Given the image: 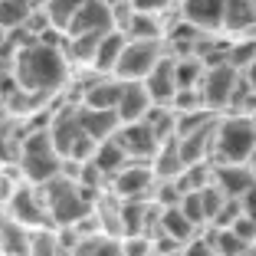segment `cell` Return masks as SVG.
I'll return each mask as SVG.
<instances>
[{"instance_id": "6", "label": "cell", "mask_w": 256, "mask_h": 256, "mask_svg": "<svg viewBox=\"0 0 256 256\" xmlns=\"http://www.w3.org/2000/svg\"><path fill=\"white\" fill-rule=\"evenodd\" d=\"M161 56H164L161 40H128L112 76H118L122 82H142V79H148L151 69L161 62Z\"/></svg>"}, {"instance_id": "40", "label": "cell", "mask_w": 256, "mask_h": 256, "mask_svg": "<svg viewBox=\"0 0 256 256\" xmlns=\"http://www.w3.org/2000/svg\"><path fill=\"white\" fill-rule=\"evenodd\" d=\"M234 230H236V234H240L246 243H253V240H256V220H253V217H246V214H240V217L234 220Z\"/></svg>"}, {"instance_id": "31", "label": "cell", "mask_w": 256, "mask_h": 256, "mask_svg": "<svg viewBox=\"0 0 256 256\" xmlns=\"http://www.w3.org/2000/svg\"><path fill=\"white\" fill-rule=\"evenodd\" d=\"M125 36L128 40H161V23H158V16L132 10L128 26H125Z\"/></svg>"}, {"instance_id": "10", "label": "cell", "mask_w": 256, "mask_h": 256, "mask_svg": "<svg viewBox=\"0 0 256 256\" xmlns=\"http://www.w3.org/2000/svg\"><path fill=\"white\" fill-rule=\"evenodd\" d=\"M115 138H118V144L128 151V158H142V161H151L158 154V148L164 144L158 138V132L144 118L142 122H125V125L115 132Z\"/></svg>"}, {"instance_id": "13", "label": "cell", "mask_w": 256, "mask_h": 256, "mask_svg": "<svg viewBox=\"0 0 256 256\" xmlns=\"http://www.w3.org/2000/svg\"><path fill=\"white\" fill-rule=\"evenodd\" d=\"M214 184H217L226 197H236V200H240L256 184V174H253L250 164H214Z\"/></svg>"}, {"instance_id": "30", "label": "cell", "mask_w": 256, "mask_h": 256, "mask_svg": "<svg viewBox=\"0 0 256 256\" xmlns=\"http://www.w3.org/2000/svg\"><path fill=\"white\" fill-rule=\"evenodd\" d=\"M30 256H66L56 226H40L30 234Z\"/></svg>"}, {"instance_id": "37", "label": "cell", "mask_w": 256, "mask_h": 256, "mask_svg": "<svg viewBox=\"0 0 256 256\" xmlns=\"http://www.w3.org/2000/svg\"><path fill=\"white\" fill-rule=\"evenodd\" d=\"M181 256H217V253H214L210 236H207V234H197V236H190V240L181 246Z\"/></svg>"}, {"instance_id": "9", "label": "cell", "mask_w": 256, "mask_h": 256, "mask_svg": "<svg viewBox=\"0 0 256 256\" xmlns=\"http://www.w3.org/2000/svg\"><path fill=\"white\" fill-rule=\"evenodd\" d=\"M4 210L10 214L14 220H20L23 226H30V230H40V226H53V217H50V210H46L43 204V194H40L36 184H20V188L14 190V197L7 200V207Z\"/></svg>"}, {"instance_id": "22", "label": "cell", "mask_w": 256, "mask_h": 256, "mask_svg": "<svg viewBox=\"0 0 256 256\" xmlns=\"http://www.w3.org/2000/svg\"><path fill=\"white\" fill-rule=\"evenodd\" d=\"M158 230H164V234L174 236L178 243H188L190 236L200 234V226L190 224V217L181 210V207H161V226Z\"/></svg>"}, {"instance_id": "2", "label": "cell", "mask_w": 256, "mask_h": 256, "mask_svg": "<svg viewBox=\"0 0 256 256\" xmlns=\"http://www.w3.org/2000/svg\"><path fill=\"white\" fill-rule=\"evenodd\" d=\"M40 194H43V204L50 217H53V226H76L86 214L96 207L98 194L102 190H89L82 188L79 181H69V178H53L46 184H36Z\"/></svg>"}, {"instance_id": "7", "label": "cell", "mask_w": 256, "mask_h": 256, "mask_svg": "<svg viewBox=\"0 0 256 256\" xmlns=\"http://www.w3.org/2000/svg\"><path fill=\"white\" fill-rule=\"evenodd\" d=\"M108 184H112V194L118 200H151L154 184H158V174H154V168L148 161L132 158Z\"/></svg>"}, {"instance_id": "38", "label": "cell", "mask_w": 256, "mask_h": 256, "mask_svg": "<svg viewBox=\"0 0 256 256\" xmlns=\"http://www.w3.org/2000/svg\"><path fill=\"white\" fill-rule=\"evenodd\" d=\"M240 214H243V204L236 200V197H230V200L220 207V214L210 220V226H234V220L240 217Z\"/></svg>"}, {"instance_id": "17", "label": "cell", "mask_w": 256, "mask_h": 256, "mask_svg": "<svg viewBox=\"0 0 256 256\" xmlns=\"http://www.w3.org/2000/svg\"><path fill=\"white\" fill-rule=\"evenodd\" d=\"M30 226L14 220L7 210H0V253L4 256H23L30 253Z\"/></svg>"}, {"instance_id": "50", "label": "cell", "mask_w": 256, "mask_h": 256, "mask_svg": "<svg viewBox=\"0 0 256 256\" xmlns=\"http://www.w3.org/2000/svg\"><path fill=\"white\" fill-rule=\"evenodd\" d=\"M253 10H256V0H253Z\"/></svg>"}, {"instance_id": "1", "label": "cell", "mask_w": 256, "mask_h": 256, "mask_svg": "<svg viewBox=\"0 0 256 256\" xmlns=\"http://www.w3.org/2000/svg\"><path fill=\"white\" fill-rule=\"evenodd\" d=\"M14 76L23 92L36 98L53 96L69 82V56L66 50L46 43V40H30L14 56Z\"/></svg>"}, {"instance_id": "15", "label": "cell", "mask_w": 256, "mask_h": 256, "mask_svg": "<svg viewBox=\"0 0 256 256\" xmlns=\"http://www.w3.org/2000/svg\"><path fill=\"white\" fill-rule=\"evenodd\" d=\"M148 86L154 106H171L174 92H178V79H174V56H161V62L148 72V79H142Z\"/></svg>"}, {"instance_id": "29", "label": "cell", "mask_w": 256, "mask_h": 256, "mask_svg": "<svg viewBox=\"0 0 256 256\" xmlns=\"http://www.w3.org/2000/svg\"><path fill=\"white\" fill-rule=\"evenodd\" d=\"M204 72H207V62L197 60V56H181V60H174V79H178V89H200Z\"/></svg>"}, {"instance_id": "42", "label": "cell", "mask_w": 256, "mask_h": 256, "mask_svg": "<svg viewBox=\"0 0 256 256\" xmlns=\"http://www.w3.org/2000/svg\"><path fill=\"white\" fill-rule=\"evenodd\" d=\"M243 72H246V82H250V86H253V89H256V60L250 62V66L243 69Z\"/></svg>"}, {"instance_id": "19", "label": "cell", "mask_w": 256, "mask_h": 256, "mask_svg": "<svg viewBox=\"0 0 256 256\" xmlns=\"http://www.w3.org/2000/svg\"><path fill=\"white\" fill-rule=\"evenodd\" d=\"M128 36L122 30H112L106 33V36L98 40V50H96V60H92V69H96L98 76H112L115 72V62H118L122 50H125Z\"/></svg>"}, {"instance_id": "41", "label": "cell", "mask_w": 256, "mask_h": 256, "mask_svg": "<svg viewBox=\"0 0 256 256\" xmlns=\"http://www.w3.org/2000/svg\"><path fill=\"white\" fill-rule=\"evenodd\" d=\"M240 204H243V214H246V217H253V220H256V184H253V188H250L246 194L240 197Z\"/></svg>"}, {"instance_id": "28", "label": "cell", "mask_w": 256, "mask_h": 256, "mask_svg": "<svg viewBox=\"0 0 256 256\" xmlns=\"http://www.w3.org/2000/svg\"><path fill=\"white\" fill-rule=\"evenodd\" d=\"M106 36V33H79V36H66V56L69 62H89L96 60V50H98V40Z\"/></svg>"}, {"instance_id": "18", "label": "cell", "mask_w": 256, "mask_h": 256, "mask_svg": "<svg viewBox=\"0 0 256 256\" xmlns=\"http://www.w3.org/2000/svg\"><path fill=\"white\" fill-rule=\"evenodd\" d=\"M122 89H125V82H122L118 76L115 79H96V82L86 86L82 92V106H92V108H118V98H122Z\"/></svg>"}, {"instance_id": "35", "label": "cell", "mask_w": 256, "mask_h": 256, "mask_svg": "<svg viewBox=\"0 0 256 256\" xmlns=\"http://www.w3.org/2000/svg\"><path fill=\"white\" fill-rule=\"evenodd\" d=\"M122 253L125 256H154L151 236H122Z\"/></svg>"}, {"instance_id": "48", "label": "cell", "mask_w": 256, "mask_h": 256, "mask_svg": "<svg viewBox=\"0 0 256 256\" xmlns=\"http://www.w3.org/2000/svg\"><path fill=\"white\" fill-rule=\"evenodd\" d=\"M164 256H181V250H178V253H164Z\"/></svg>"}, {"instance_id": "32", "label": "cell", "mask_w": 256, "mask_h": 256, "mask_svg": "<svg viewBox=\"0 0 256 256\" xmlns=\"http://www.w3.org/2000/svg\"><path fill=\"white\" fill-rule=\"evenodd\" d=\"M184 214L190 217V224L194 226H207V210H204V200H200V190H188V194L181 197V204H178Z\"/></svg>"}, {"instance_id": "34", "label": "cell", "mask_w": 256, "mask_h": 256, "mask_svg": "<svg viewBox=\"0 0 256 256\" xmlns=\"http://www.w3.org/2000/svg\"><path fill=\"white\" fill-rule=\"evenodd\" d=\"M174 112H194V108H204V92L200 89H178L171 98Z\"/></svg>"}, {"instance_id": "44", "label": "cell", "mask_w": 256, "mask_h": 256, "mask_svg": "<svg viewBox=\"0 0 256 256\" xmlns=\"http://www.w3.org/2000/svg\"><path fill=\"white\" fill-rule=\"evenodd\" d=\"M250 168H253V174H256V151H253V158H250Z\"/></svg>"}, {"instance_id": "51", "label": "cell", "mask_w": 256, "mask_h": 256, "mask_svg": "<svg viewBox=\"0 0 256 256\" xmlns=\"http://www.w3.org/2000/svg\"><path fill=\"white\" fill-rule=\"evenodd\" d=\"M0 178H4V171H0Z\"/></svg>"}, {"instance_id": "43", "label": "cell", "mask_w": 256, "mask_h": 256, "mask_svg": "<svg viewBox=\"0 0 256 256\" xmlns=\"http://www.w3.org/2000/svg\"><path fill=\"white\" fill-rule=\"evenodd\" d=\"M4 43H7V30L0 26V50H4Z\"/></svg>"}, {"instance_id": "12", "label": "cell", "mask_w": 256, "mask_h": 256, "mask_svg": "<svg viewBox=\"0 0 256 256\" xmlns=\"http://www.w3.org/2000/svg\"><path fill=\"white\" fill-rule=\"evenodd\" d=\"M224 10L226 0H184L181 14L197 30H224Z\"/></svg>"}, {"instance_id": "24", "label": "cell", "mask_w": 256, "mask_h": 256, "mask_svg": "<svg viewBox=\"0 0 256 256\" xmlns=\"http://www.w3.org/2000/svg\"><path fill=\"white\" fill-rule=\"evenodd\" d=\"M256 26V10H253V0H226V10H224V30L230 33H246Z\"/></svg>"}, {"instance_id": "21", "label": "cell", "mask_w": 256, "mask_h": 256, "mask_svg": "<svg viewBox=\"0 0 256 256\" xmlns=\"http://www.w3.org/2000/svg\"><path fill=\"white\" fill-rule=\"evenodd\" d=\"M92 161H96V164L106 171V178L112 181V178H115V174H118L132 158H128V151L118 144V138L112 135V138H106V142H98V148H96V154H92Z\"/></svg>"}, {"instance_id": "36", "label": "cell", "mask_w": 256, "mask_h": 256, "mask_svg": "<svg viewBox=\"0 0 256 256\" xmlns=\"http://www.w3.org/2000/svg\"><path fill=\"white\" fill-rule=\"evenodd\" d=\"M253 60H256V40H243L240 46H234V50H230V62H234L240 72H243V69H246Z\"/></svg>"}, {"instance_id": "23", "label": "cell", "mask_w": 256, "mask_h": 256, "mask_svg": "<svg viewBox=\"0 0 256 256\" xmlns=\"http://www.w3.org/2000/svg\"><path fill=\"white\" fill-rule=\"evenodd\" d=\"M207 236H210L217 256H243V253H250V246H253V243H246L240 234H236L234 226H210Z\"/></svg>"}, {"instance_id": "14", "label": "cell", "mask_w": 256, "mask_h": 256, "mask_svg": "<svg viewBox=\"0 0 256 256\" xmlns=\"http://www.w3.org/2000/svg\"><path fill=\"white\" fill-rule=\"evenodd\" d=\"M79 122H82L86 135L96 142H106L122 128V115L115 108H92V106H79Z\"/></svg>"}, {"instance_id": "25", "label": "cell", "mask_w": 256, "mask_h": 256, "mask_svg": "<svg viewBox=\"0 0 256 256\" xmlns=\"http://www.w3.org/2000/svg\"><path fill=\"white\" fill-rule=\"evenodd\" d=\"M86 0H50L46 4V23L53 26L56 33H62L66 36L69 33V23H72V16L82 10Z\"/></svg>"}, {"instance_id": "45", "label": "cell", "mask_w": 256, "mask_h": 256, "mask_svg": "<svg viewBox=\"0 0 256 256\" xmlns=\"http://www.w3.org/2000/svg\"><path fill=\"white\" fill-rule=\"evenodd\" d=\"M33 4H36V7H46V4H50V0H33Z\"/></svg>"}, {"instance_id": "27", "label": "cell", "mask_w": 256, "mask_h": 256, "mask_svg": "<svg viewBox=\"0 0 256 256\" xmlns=\"http://www.w3.org/2000/svg\"><path fill=\"white\" fill-rule=\"evenodd\" d=\"M72 256H125L122 253V236H108V234L82 236Z\"/></svg>"}, {"instance_id": "49", "label": "cell", "mask_w": 256, "mask_h": 256, "mask_svg": "<svg viewBox=\"0 0 256 256\" xmlns=\"http://www.w3.org/2000/svg\"><path fill=\"white\" fill-rule=\"evenodd\" d=\"M250 115H253V122H256V112H250Z\"/></svg>"}, {"instance_id": "33", "label": "cell", "mask_w": 256, "mask_h": 256, "mask_svg": "<svg viewBox=\"0 0 256 256\" xmlns=\"http://www.w3.org/2000/svg\"><path fill=\"white\" fill-rule=\"evenodd\" d=\"M200 200H204V210H207V226H210V220L220 214V207H224V204L230 200V197H226L224 190H220L217 184L210 181L207 188H200Z\"/></svg>"}, {"instance_id": "26", "label": "cell", "mask_w": 256, "mask_h": 256, "mask_svg": "<svg viewBox=\"0 0 256 256\" xmlns=\"http://www.w3.org/2000/svg\"><path fill=\"white\" fill-rule=\"evenodd\" d=\"M33 10H36V4L33 0H0V26L4 30H20V26H26V20L33 16Z\"/></svg>"}, {"instance_id": "20", "label": "cell", "mask_w": 256, "mask_h": 256, "mask_svg": "<svg viewBox=\"0 0 256 256\" xmlns=\"http://www.w3.org/2000/svg\"><path fill=\"white\" fill-rule=\"evenodd\" d=\"M151 168H154V174H158V181H178L184 174V161H181V151H178V135L168 138L164 144L158 148V154L151 158Z\"/></svg>"}, {"instance_id": "4", "label": "cell", "mask_w": 256, "mask_h": 256, "mask_svg": "<svg viewBox=\"0 0 256 256\" xmlns=\"http://www.w3.org/2000/svg\"><path fill=\"white\" fill-rule=\"evenodd\" d=\"M20 174L30 184H46L62 174V154L56 151L50 128L46 132H33L23 138L20 144Z\"/></svg>"}, {"instance_id": "11", "label": "cell", "mask_w": 256, "mask_h": 256, "mask_svg": "<svg viewBox=\"0 0 256 256\" xmlns=\"http://www.w3.org/2000/svg\"><path fill=\"white\" fill-rule=\"evenodd\" d=\"M115 26V7L108 0H86L82 10L72 16L66 36H79V33H112Z\"/></svg>"}, {"instance_id": "5", "label": "cell", "mask_w": 256, "mask_h": 256, "mask_svg": "<svg viewBox=\"0 0 256 256\" xmlns=\"http://www.w3.org/2000/svg\"><path fill=\"white\" fill-rule=\"evenodd\" d=\"M50 135H53V144L62 158H76V161H89L96 154L98 142L86 135L82 122H79V106H66L50 125Z\"/></svg>"}, {"instance_id": "3", "label": "cell", "mask_w": 256, "mask_h": 256, "mask_svg": "<svg viewBox=\"0 0 256 256\" xmlns=\"http://www.w3.org/2000/svg\"><path fill=\"white\" fill-rule=\"evenodd\" d=\"M256 151V122L253 115H230L214 128V164H250Z\"/></svg>"}, {"instance_id": "16", "label": "cell", "mask_w": 256, "mask_h": 256, "mask_svg": "<svg viewBox=\"0 0 256 256\" xmlns=\"http://www.w3.org/2000/svg\"><path fill=\"white\" fill-rule=\"evenodd\" d=\"M151 106H154V98H151L148 86H144V82H125L115 112L122 115V125H125V122H142L144 115H148Z\"/></svg>"}, {"instance_id": "39", "label": "cell", "mask_w": 256, "mask_h": 256, "mask_svg": "<svg viewBox=\"0 0 256 256\" xmlns=\"http://www.w3.org/2000/svg\"><path fill=\"white\" fill-rule=\"evenodd\" d=\"M174 0H132V10H138V14H151V16H158L164 14L168 7H171Z\"/></svg>"}, {"instance_id": "54", "label": "cell", "mask_w": 256, "mask_h": 256, "mask_svg": "<svg viewBox=\"0 0 256 256\" xmlns=\"http://www.w3.org/2000/svg\"><path fill=\"white\" fill-rule=\"evenodd\" d=\"M0 256H4V253H0Z\"/></svg>"}, {"instance_id": "46", "label": "cell", "mask_w": 256, "mask_h": 256, "mask_svg": "<svg viewBox=\"0 0 256 256\" xmlns=\"http://www.w3.org/2000/svg\"><path fill=\"white\" fill-rule=\"evenodd\" d=\"M108 4H112V7H115V4H132V0H108Z\"/></svg>"}, {"instance_id": "52", "label": "cell", "mask_w": 256, "mask_h": 256, "mask_svg": "<svg viewBox=\"0 0 256 256\" xmlns=\"http://www.w3.org/2000/svg\"><path fill=\"white\" fill-rule=\"evenodd\" d=\"M23 256H30V253H23Z\"/></svg>"}, {"instance_id": "8", "label": "cell", "mask_w": 256, "mask_h": 256, "mask_svg": "<svg viewBox=\"0 0 256 256\" xmlns=\"http://www.w3.org/2000/svg\"><path fill=\"white\" fill-rule=\"evenodd\" d=\"M240 69L234 66V62H217V66H207V72H204L200 79V92H204V106L214 108V112H220L224 106H230L236 96V89H240Z\"/></svg>"}, {"instance_id": "47", "label": "cell", "mask_w": 256, "mask_h": 256, "mask_svg": "<svg viewBox=\"0 0 256 256\" xmlns=\"http://www.w3.org/2000/svg\"><path fill=\"white\" fill-rule=\"evenodd\" d=\"M246 256H256V246H250V253H246Z\"/></svg>"}, {"instance_id": "53", "label": "cell", "mask_w": 256, "mask_h": 256, "mask_svg": "<svg viewBox=\"0 0 256 256\" xmlns=\"http://www.w3.org/2000/svg\"><path fill=\"white\" fill-rule=\"evenodd\" d=\"M253 246H256V240H253Z\"/></svg>"}]
</instances>
